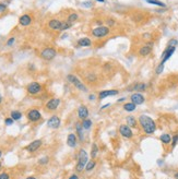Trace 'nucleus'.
Listing matches in <instances>:
<instances>
[{
  "instance_id": "f257e3e1",
  "label": "nucleus",
  "mask_w": 178,
  "mask_h": 179,
  "mask_svg": "<svg viewBox=\"0 0 178 179\" xmlns=\"http://www.w3.org/2000/svg\"><path fill=\"white\" fill-rule=\"evenodd\" d=\"M138 123H139L143 132L148 135H151L156 131V123L148 115H140Z\"/></svg>"
},
{
  "instance_id": "f03ea898",
  "label": "nucleus",
  "mask_w": 178,
  "mask_h": 179,
  "mask_svg": "<svg viewBox=\"0 0 178 179\" xmlns=\"http://www.w3.org/2000/svg\"><path fill=\"white\" fill-rule=\"evenodd\" d=\"M89 162V157H88V153L84 149H81L79 151L78 154V163L76 165V170L78 173H81L85 169V166L88 164Z\"/></svg>"
},
{
  "instance_id": "7ed1b4c3",
  "label": "nucleus",
  "mask_w": 178,
  "mask_h": 179,
  "mask_svg": "<svg viewBox=\"0 0 178 179\" xmlns=\"http://www.w3.org/2000/svg\"><path fill=\"white\" fill-rule=\"evenodd\" d=\"M67 81H68L70 84H72L73 86L76 87L77 90H79V91H81V92H88V86H86V85L83 83V81L80 80L76 74H72V73L68 74L67 75Z\"/></svg>"
},
{
  "instance_id": "20e7f679",
  "label": "nucleus",
  "mask_w": 178,
  "mask_h": 179,
  "mask_svg": "<svg viewBox=\"0 0 178 179\" xmlns=\"http://www.w3.org/2000/svg\"><path fill=\"white\" fill-rule=\"evenodd\" d=\"M110 33V29L108 26H105V25H101V26H96L92 29L91 31V34L93 37L95 38H104L106 36Z\"/></svg>"
},
{
  "instance_id": "39448f33",
  "label": "nucleus",
  "mask_w": 178,
  "mask_h": 179,
  "mask_svg": "<svg viewBox=\"0 0 178 179\" xmlns=\"http://www.w3.org/2000/svg\"><path fill=\"white\" fill-rule=\"evenodd\" d=\"M43 91V86L42 84L38 83V82H31V83L27 84L26 86V92L30 94V95H37Z\"/></svg>"
},
{
  "instance_id": "423d86ee",
  "label": "nucleus",
  "mask_w": 178,
  "mask_h": 179,
  "mask_svg": "<svg viewBox=\"0 0 178 179\" xmlns=\"http://www.w3.org/2000/svg\"><path fill=\"white\" fill-rule=\"evenodd\" d=\"M56 55H57L56 49H54V48L51 47H46L41 51V57L44 60H47V61L54 59L55 57H56Z\"/></svg>"
},
{
  "instance_id": "0eeeda50",
  "label": "nucleus",
  "mask_w": 178,
  "mask_h": 179,
  "mask_svg": "<svg viewBox=\"0 0 178 179\" xmlns=\"http://www.w3.org/2000/svg\"><path fill=\"white\" fill-rule=\"evenodd\" d=\"M61 99H57V97H54V99H50L45 105V108L48 111H55L56 109H58V107L60 106Z\"/></svg>"
},
{
  "instance_id": "6e6552de",
  "label": "nucleus",
  "mask_w": 178,
  "mask_h": 179,
  "mask_svg": "<svg viewBox=\"0 0 178 179\" xmlns=\"http://www.w3.org/2000/svg\"><path fill=\"white\" fill-rule=\"evenodd\" d=\"M26 117L31 123H36V121L42 119V115H41L38 109H35V108H32V109H30V111H27Z\"/></svg>"
},
{
  "instance_id": "1a4fd4ad",
  "label": "nucleus",
  "mask_w": 178,
  "mask_h": 179,
  "mask_svg": "<svg viewBox=\"0 0 178 179\" xmlns=\"http://www.w3.org/2000/svg\"><path fill=\"white\" fill-rule=\"evenodd\" d=\"M119 133L125 139H131L133 137L132 128H130L128 125H121L119 127Z\"/></svg>"
},
{
  "instance_id": "9d476101",
  "label": "nucleus",
  "mask_w": 178,
  "mask_h": 179,
  "mask_svg": "<svg viewBox=\"0 0 178 179\" xmlns=\"http://www.w3.org/2000/svg\"><path fill=\"white\" fill-rule=\"evenodd\" d=\"M175 50H176V47H169V46H166V48L164 49L163 53H162V56H161V62L165 63L166 61L174 55Z\"/></svg>"
},
{
  "instance_id": "9b49d317",
  "label": "nucleus",
  "mask_w": 178,
  "mask_h": 179,
  "mask_svg": "<svg viewBox=\"0 0 178 179\" xmlns=\"http://www.w3.org/2000/svg\"><path fill=\"white\" fill-rule=\"evenodd\" d=\"M130 102H132L133 104H136L137 106L138 105H142L145 102V97L142 93L139 92H134L130 95Z\"/></svg>"
},
{
  "instance_id": "f8f14e48",
  "label": "nucleus",
  "mask_w": 178,
  "mask_h": 179,
  "mask_svg": "<svg viewBox=\"0 0 178 179\" xmlns=\"http://www.w3.org/2000/svg\"><path fill=\"white\" fill-rule=\"evenodd\" d=\"M118 93H119V91H118V90H103V91H101V92L98 93L97 99L102 101V99H107V97H109V96L118 95Z\"/></svg>"
},
{
  "instance_id": "ddd939ff",
  "label": "nucleus",
  "mask_w": 178,
  "mask_h": 179,
  "mask_svg": "<svg viewBox=\"0 0 178 179\" xmlns=\"http://www.w3.org/2000/svg\"><path fill=\"white\" fill-rule=\"evenodd\" d=\"M61 125V120L60 118L56 115L51 116L48 120H47V127L50 129H58Z\"/></svg>"
},
{
  "instance_id": "4468645a",
  "label": "nucleus",
  "mask_w": 178,
  "mask_h": 179,
  "mask_svg": "<svg viewBox=\"0 0 178 179\" xmlns=\"http://www.w3.org/2000/svg\"><path fill=\"white\" fill-rule=\"evenodd\" d=\"M42 144H43V141L41 140V139H37V140H34L33 142H31V143L25 147V150H26L27 152L34 153V152H36L37 150L42 146Z\"/></svg>"
},
{
  "instance_id": "2eb2a0df",
  "label": "nucleus",
  "mask_w": 178,
  "mask_h": 179,
  "mask_svg": "<svg viewBox=\"0 0 178 179\" xmlns=\"http://www.w3.org/2000/svg\"><path fill=\"white\" fill-rule=\"evenodd\" d=\"M89 115H90V111H89V108L86 105H80L78 108V117L79 119L84 120L86 118H89Z\"/></svg>"
},
{
  "instance_id": "dca6fc26",
  "label": "nucleus",
  "mask_w": 178,
  "mask_h": 179,
  "mask_svg": "<svg viewBox=\"0 0 178 179\" xmlns=\"http://www.w3.org/2000/svg\"><path fill=\"white\" fill-rule=\"evenodd\" d=\"M152 47H153V43H148V44L143 45L139 49V56L146 57L152 53Z\"/></svg>"
},
{
  "instance_id": "f3484780",
  "label": "nucleus",
  "mask_w": 178,
  "mask_h": 179,
  "mask_svg": "<svg viewBox=\"0 0 178 179\" xmlns=\"http://www.w3.org/2000/svg\"><path fill=\"white\" fill-rule=\"evenodd\" d=\"M78 137H77V134L74 133H69L68 134V138H67V145L69 146V147H76L78 145Z\"/></svg>"
},
{
  "instance_id": "a211bd4d",
  "label": "nucleus",
  "mask_w": 178,
  "mask_h": 179,
  "mask_svg": "<svg viewBox=\"0 0 178 179\" xmlns=\"http://www.w3.org/2000/svg\"><path fill=\"white\" fill-rule=\"evenodd\" d=\"M146 89H148V84L146 83H143V82H138V83L133 84L132 86L130 87V90H128V91H134V92H144V91H146Z\"/></svg>"
},
{
  "instance_id": "6ab92c4d",
  "label": "nucleus",
  "mask_w": 178,
  "mask_h": 179,
  "mask_svg": "<svg viewBox=\"0 0 178 179\" xmlns=\"http://www.w3.org/2000/svg\"><path fill=\"white\" fill-rule=\"evenodd\" d=\"M76 132L79 141L80 142L84 141V129H83L82 123H76Z\"/></svg>"
},
{
  "instance_id": "aec40b11",
  "label": "nucleus",
  "mask_w": 178,
  "mask_h": 179,
  "mask_svg": "<svg viewBox=\"0 0 178 179\" xmlns=\"http://www.w3.org/2000/svg\"><path fill=\"white\" fill-rule=\"evenodd\" d=\"M61 25H62V22L58 19H51L50 21L48 22V26L49 29L54 31H60L61 30Z\"/></svg>"
},
{
  "instance_id": "412c9836",
  "label": "nucleus",
  "mask_w": 178,
  "mask_h": 179,
  "mask_svg": "<svg viewBox=\"0 0 178 179\" xmlns=\"http://www.w3.org/2000/svg\"><path fill=\"white\" fill-rule=\"evenodd\" d=\"M19 23L22 26H29L31 23H32V17L29 14H23L20 17L19 19Z\"/></svg>"
},
{
  "instance_id": "4be33fe9",
  "label": "nucleus",
  "mask_w": 178,
  "mask_h": 179,
  "mask_svg": "<svg viewBox=\"0 0 178 179\" xmlns=\"http://www.w3.org/2000/svg\"><path fill=\"white\" fill-rule=\"evenodd\" d=\"M79 47H90L92 45V41H91L89 37H82L77 42Z\"/></svg>"
},
{
  "instance_id": "5701e85b",
  "label": "nucleus",
  "mask_w": 178,
  "mask_h": 179,
  "mask_svg": "<svg viewBox=\"0 0 178 179\" xmlns=\"http://www.w3.org/2000/svg\"><path fill=\"white\" fill-rule=\"evenodd\" d=\"M126 123H127L126 125L129 126L130 128H138V125H139L134 116H128L126 118Z\"/></svg>"
},
{
  "instance_id": "b1692460",
  "label": "nucleus",
  "mask_w": 178,
  "mask_h": 179,
  "mask_svg": "<svg viewBox=\"0 0 178 179\" xmlns=\"http://www.w3.org/2000/svg\"><path fill=\"white\" fill-rule=\"evenodd\" d=\"M122 108H124V111H128V113H131V111H134L137 109V105L133 104L132 102H127V103L124 104Z\"/></svg>"
},
{
  "instance_id": "393cba45",
  "label": "nucleus",
  "mask_w": 178,
  "mask_h": 179,
  "mask_svg": "<svg viewBox=\"0 0 178 179\" xmlns=\"http://www.w3.org/2000/svg\"><path fill=\"white\" fill-rule=\"evenodd\" d=\"M160 140H161V142H162L163 144H165V145H168L169 143H172V137H170V134L169 133L161 134Z\"/></svg>"
},
{
  "instance_id": "a878e982",
  "label": "nucleus",
  "mask_w": 178,
  "mask_h": 179,
  "mask_svg": "<svg viewBox=\"0 0 178 179\" xmlns=\"http://www.w3.org/2000/svg\"><path fill=\"white\" fill-rule=\"evenodd\" d=\"M97 154H98V146L94 142V143L92 144V147H91V157H92V159H95Z\"/></svg>"
},
{
  "instance_id": "bb28decb",
  "label": "nucleus",
  "mask_w": 178,
  "mask_h": 179,
  "mask_svg": "<svg viewBox=\"0 0 178 179\" xmlns=\"http://www.w3.org/2000/svg\"><path fill=\"white\" fill-rule=\"evenodd\" d=\"M144 1L150 3V5H154V6L161 7V8H166V5L161 0H144Z\"/></svg>"
},
{
  "instance_id": "cd10ccee",
  "label": "nucleus",
  "mask_w": 178,
  "mask_h": 179,
  "mask_svg": "<svg viewBox=\"0 0 178 179\" xmlns=\"http://www.w3.org/2000/svg\"><path fill=\"white\" fill-rule=\"evenodd\" d=\"M22 116H23L22 113L21 111H12L11 113H10V117H11L14 121L15 120H20L22 118Z\"/></svg>"
},
{
  "instance_id": "c85d7f7f",
  "label": "nucleus",
  "mask_w": 178,
  "mask_h": 179,
  "mask_svg": "<svg viewBox=\"0 0 178 179\" xmlns=\"http://www.w3.org/2000/svg\"><path fill=\"white\" fill-rule=\"evenodd\" d=\"M92 125H93V121L91 119H89V118L82 120V126H83V129H84V130H90V129L92 128Z\"/></svg>"
},
{
  "instance_id": "c756f323",
  "label": "nucleus",
  "mask_w": 178,
  "mask_h": 179,
  "mask_svg": "<svg viewBox=\"0 0 178 179\" xmlns=\"http://www.w3.org/2000/svg\"><path fill=\"white\" fill-rule=\"evenodd\" d=\"M95 166H96V162L94 161V159H91V161L88 162V164L85 166V170L86 171H92L95 168Z\"/></svg>"
},
{
  "instance_id": "7c9ffc66",
  "label": "nucleus",
  "mask_w": 178,
  "mask_h": 179,
  "mask_svg": "<svg viewBox=\"0 0 178 179\" xmlns=\"http://www.w3.org/2000/svg\"><path fill=\"white\" fill-rule=\"evenodd\" d=\"M79 19V15L77 14V13H71V14H69V17H68V19H67V22H69V23L73 24L74 22L77 21Z\"/></svg>"
},
{
  "instance_id": "2f4dec72",
  "label": "nucleus",
  "mask_w": 178,
  "mask_h": 179,
  "mask_svg": "<svg viewBox=\"0 0 178 179\" xmlns=\"http://www.w3.org/2000/svg\"><path fill=\"white\" fill-rule=\"evenodd\" d=\"M164 67H165V63H162V62L158 63V65H157V67L155 68V74L160 75L161 73L164 71Z\"/></svg>"
},
{
  "instance_id": "473e14b6",
  "label": "nucleus",
  "mask_w": 178,
  "mask_h": 179,
  "mask_svg": "<svg viewBox=\"0 0 178 179\" xmlns=\"http://www.w3.org/2000/svg\"><path fill=\"white\" fill-rule=\"evenodd\" d=\"M178 45V41L176 38H172V39H169L168 41V43H167V45L166 46H169V47H176Z\"/></svg>"
},
{
  "instance_id": "72a5a7b5",
  "label": "nucleus",
  "mask_w": 178,
  "mask_h": 179,
  "mask_svg": "<svg viewBox=\"0 0 178 179\" xmlns=\"http://www.w3.org/2000/svg\"><path fill=\"white\" fill-rule=\"evenodd\" d=\"M178 143V134H175L174 137L172 138V149H174Z\"/></svg>"
},
{
  "instance_id": "f704fd0d",
  "label": "nucleus",
  "mask_w": 178,
  "mask_h": 179,
  "mask_svg": "<svg viewBox=\"0 0 178 179\" xmlns=\"http://www.w3.org/2000/svg\"><path fill=\"white\" fill-rule=\"evenodd\" d=\"M48 161H49V157H47V156H46V157L41 158V159L38 161V163L41 165H44V164H47V163H48Z\"/></svg>"
},
{
  "instance_id": "c9c22d12",
  "label": "nucleus",
  "mask_w": 178,
  "mask_h": 179,
  "mask_svg": "<svg viewBox=\"0 0 178 179\" xmlns=\"http://www.w3.org/2000/svg\"><path fill=\"white\" fill-rule=\"evenodd\" d=\"M13 123H14V120L10 117V118H6L5 119V123H6L7 126H11V125H13Z\"/></svg>"
},
{
  "instance_id": "e433bc0d",
  "label": "nucleus",
  "mask_w": 178,
  "mask_h": 179,
  "mask_svg": "<svg viewBox=\"0 0 178 179\" xmlns=\"http://www.w3.org/2000/svg\"><path fill=\"white\" fill-rule=\"evenodd\" d=\"M106 24H107V25H106V26H114L115 25V21L114 20H113V19H107V20H106Z\"/></svg>"
},
{
  "instance_id": "4c0bfd02",
  "label": "nucleus",
  "mask_w": 178,
  "mask_h": 179,
  "mask_svg": "<svg viewBox=\"0 0 178 179\" xmlns=\"http://www.w3.org/2000/svg\"><path fill=\"white\" fill-rule=\"evenodd\" d=\"M92 6H93V2H91V1H85L82 3V7H84V8H91Z\"/></svg>"
},
{
  "instance_id": "58836bf2",
  "label": "nucleus",
  "mask_w": 178,
  "mask_h": 179,
  "mask_svg": "<svg viewBox=\"0 0 178 179\" xmlns=\"http://www.w3.org/2000/svg\"><path fill=\"white\" fill-rule=\"evenodd\" d=\"M14 42H15L14 37H10V38L8 39V42H7V46H12V45L14 44Z\"/></svg>"
},
{
  "instance_id": "ea45409f",
  "label": "nucleus",
  "mask_w": 178,
  "mask_h": 179,
  "mask_svg": "<svg viewBox=\"0 0 178 179\" xmlns=\"http://www.w3.org/2000/svg\"><path fill=\"white\" fill-rule=\"evenodd\" d=\"M0 179H10V176L8 173H2L0 174Z\"/></svg>"
},
{
  "instance_id": "a19ab883",
  "label": "nucleus",
  "mask_w": 178,
  "mask_h": 179,
  "mask_svg": "<svg viewBox=\"0 0 178 179\" xmlns=\"http://www.w3.org/2000/svg\"><path fill=\"white\" fill-rule=\"evenodd\" d=\"M6 9H7L6 5H3V3H0V13H3V12L6 11Z\"/></svg>"
},
{
  "instance_id": "79ce46f5",
  "label": "nucleus",
  "mask_w": 178,
  "mask_h": 179,
  "mask_svg": "<svg viewBox=\"0 0 178 179\" xmlns=\"http://www.w3.org/2000/svg\"><path fill=\"white\" fill-rule=\"evenodd\" d=\"M151 34L150 33H144V34H142V37H143V38L144 39H150L151 38Z\"/></svg>"
},
{
  "instance_id": "37998d69",
  "label": "nucleus",
  "mask_w": 178,
  "mask_h": 179,
  "mask_svg": "<svg viewBox=\"0 0 178 179\" xmlns=\"http://www.w3.org/2000/svg\"><path fill=\"white\" fill-rule=\"evenodd\" d=\"M95 99H96V96L94 95V94H90V95H89V101L94 102Z\"/></svg>"
},
{
  "instance_id": "c03bdc74",
  "label": "nucleus",
  "mask_w": 178,
  "mask_h": 179,
  "mask_svg": "<svg viewBox=\"0 0 178 179\" xmlns=\"http://www.w3.org/2000/svg\"><path fill=\"white\" fill-rule=\"evenodd\" d=\"M68 179H79V176L77 175V174H73V175H71Z\"/></svg>"
},
{
  "instance_id": "a18cd8bd",
  "label": "nucleus",
  "mask_w": 178,
  "mask_h": 179,
  "mask_svg": "<svg viewBox=\"0 0 178 179\" xmlns=\"http://www.w3.org/2000/svg\"><path fill=\"white\" fill-rule=\"evenodd\" d=\"M108 106H110V103H108V104H106V105H103L102 107H101V111H102V109H106Z\"/></svg>"
},
{
  "instance_id": "49530a36",
  "label": "nucleus",
  "mask_w": 178,
  "mask_h": 179,
  "mask_svg": "<svg viewBox=\"0 0 178 179\" xmlns=\"http://www.w3.org/2000/svg\"><path fill=\"white\" fill-rule=\"evenodd\" d=\"M126 99H127L126 97H121V99H117V103H122V102H125Z\"/></svg>"
},
{
  "instance_id": "de8ad7c7",
  "label": "nucleus",
  "mask_w": 178,
  "mask_h": 179,
  "mask_svg": "<svg viewBox=\"0 0 178 179\" xmlns=\"http://www.w3.org/2000/svg\"><path fill=\"white\" fill-rule=\"evenodd\" d=\"M174 178H175V179H178V173H175V174H174Z\"/></svg>"
},
{
  "instance_id": "09e8293b",
  "label": "nucleus",
  "mask_w": 178,
  "mask_h": 179,
  "mask_svg": "<svg viewBox=\"0 0 178 179\" xmlns=\"http://www.w3.org/2000/svg\"><path fill=\"white\" fill-rule=\"evenodd\" d=\"M26 179H36V178L33 177V176H30V177H26Z\"/></svg>"
},
{
  "instance_id": "8fccbe9b",
  "label": "nucleus",
  "mask_w": 178,
  "mask_h": 179,
  "mask_svg": "<svg viewBox=\"0 0 178 179\" xmlns=\"http://www.w3.org/2000/svg\"><path fill=\"white\" fill-rule=\"evenodd\" d=\"M1 103H2V95L0 94V104H1Z\"/></svg>"
},
{
  "instance_id": "3c124183",
  "label": "nucleus",
  "mask_w": 178,
  "mask_h": 179,
  "mask_svg": "<svg viewBox=\"0 0 178 179\" xmlns=\"http://www.w3.org/2000/svg\"><path fill=\"white\" fill-rule=\"evenodd\" d=\"M96 1H97V2H105V0H96Z\"/></svg>"
},
{
  "instance_id": "603ef678",
  "label": "nucleus",
  "mask_w": 178,
  "mask_h": 179,
  "mask_svg": "<svg viewBox=\"0 0 178 179\" xmlns=\"http://www.w3.org/2000/svg\"><path fill=\"white\" fill-rule=\"evenodd\" d=\"M1 156H2V151L0 150V157H1Z\"/></svg>"
},
{
  "instance_id": "864d4df0",
  "label": "nucleus",
  "mask_w": 178,
  "mask_h": 179,
  "mask_svg": "<svg viewBox=\"0 0 178 179\" xmlns=\"http://www.w3.org/2000/svg\"><path fill=\"white\" fill-rule=\"evenodd\" d=\"M1 167H2V164H1V163H0V168H1Z\"/></svg>"
}]
</instances>
